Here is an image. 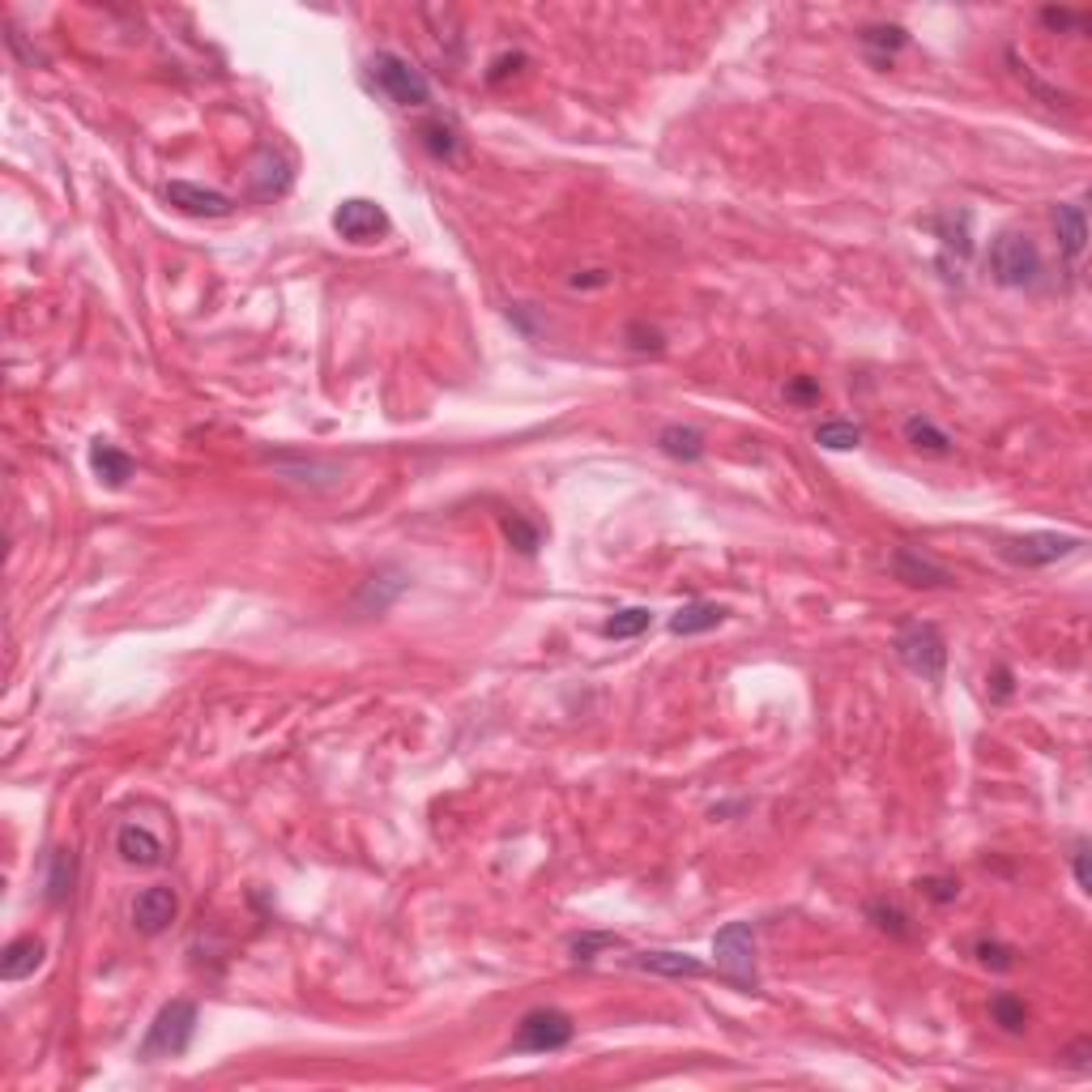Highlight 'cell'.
Wrapping results in <instances>:
<instances>
[{
    "mask_svg": "<svg viewBox=\"0 0 1092 1092\" xmlns=\"http://www.w3.org/2000/svg\"><path fill=\"white\" fill-rule=\"evenodd\" d=\"M193 1032H197V1003H193V999H171V1003L154 1016L145 1041H141V1050H136V1058H145V1063H154V1058H176V1054H184V1050L193 1045Z\"/></svg>",
    "mask_w": 1092,
    "mask_h": 1092,
    "instance_id": "obj_1",
    "label": "cell"
},
{
    "mask_svg": "<svg viewBox=\"0 0 1092 1092\" xmlns=\"http://www.w3.org/2000/svg\"><path fill=\"white\" fill-rule=\"evenodd\" d=\"M896 658L905 662V671H913L918 679L926 682H939L944 679V671H948V640H944V632L935 627V623H922V619H913V623H905L900 632H896Z\"/></svg>",
    "mask_w": 1092,
    "mask_h": 1092,
    "instance_id": "obj_2",
    "label": "cell"
},
{
    "mask_svg": "<svg viewBox=\"0 0 1092 1092\" xmlns=\"http://www.w3.org/2000/svg\"><path fill=\"white\" fill-rule=\"evenodd\" d=\"M990 273H994V282L1007 286V290L1037 286V277H1041V252H1037L1032 235H1024V231H999L994 244H990Z\"/></svg>",
    "mask_w": 1092,
    "mask_h": 1092,
    "instance_id": "obj_3",
    "label": "cell"
},
{
    "mask_svg": "<svg viewBox=\"0 0 1092 1092\" xmlns=\"http://www.w3.org/2000/svg\"><path fill=\"white\" fill-rule=\"evenodd\" d=\"M713 955H717V973L734 986V990H759V973H755V931L748 922H730L717 931L713 939Z\"/></svg>",
    "mask_w": 1092,
    "mask_h": 1092,
    "instance_id": "obj_4",
    "label": "cell"
},
{
    "mask_svg": "<svg viewBox=\"0 0 1092 1092\" xmlns=\"http://www.w3.org/2000/svg\"><path fill=\"white\" fill-rule=\"evenodd\" d=\"M372 81L398 103V107H427L431 103V86L418 68L410 65L398 52H376L372 56Z\"/></svg>",
    "mask_w": 1092,
    "mask_h": 1092,
    "instance_id": "obj_5",
    "label": "cell"
},
{
    "mask_svg": "<svg viewBox=\"0 0 1092 1092\" xmlns=\"http://www.w3.org/2000/svg\"><path fill=\"white\" fill-rule=\"evenodd\" d=\"M1084 546V538L1076 534H1054V530H1037V534H1024V538H1003L999 543V555L1016 568H1045V563H1058L1067 555H1076Z\"/></svg>",
    "mask_w": 1092,
    "mask_h": 1092,
    "instance_id": "obj_6",
    "label": "cell"
},
{
    "mask_svg": "<svg viewBox=\"0 0 1092 1092\" xmlns=\"http://www.w3.org/2000/svg\"><path fill=\"white\" fill-rule=\"evenodd\" d=\"M572 1032H576L572 1016H563L555 1007H538V1012H530L525 1020L517 1024L512 1050L517 1054H555V1050H563L572 1041Z\"/></svg>",
    "mask_w": 1092,
    "mask_h": 1092,
    "instance_id": "obj_7",
    "label": "cell"
},
{
    "mask_svg": "<svg viewBox=\"0 0 1092 1092\" xmlns=\"http://www.w3.org/2000/svg\"><path fill=\"white\" fill-rule=\"evenodd\" d=\"M248 197L261 205L277 202V197H286L290 193V184H295V167H290V158L286 154H277L273 145L265 150H257L252 154V162H248Z\"/></svg>",
    "mask_w": 1092,
    "mask_h": 1092,
    "instance_id": "obj_8",
    "label": "cell"
},
{
    "mask_svg": "<svg viewBox=\"0 0 1092 1092\" xmlns=\"http://www.w3.org/2000/svg\"><path fill=\"white\" fill-rule=\"evenodd\" d=\"M334 231L350 244H372V239H380L389 231V213L376 202H367V197H346L334 209Z\"/></svg>",
    "mask_w": 1092,
    "mask_h": 1092,
    "instance_id": "obj_9",
    "label": "cell"
},
{
    "mask_svg": "<svg viewBox=\"0 0 1092 1092\" xmlns=\"http://www.w3.org/2000/svg\"><path fill=\"white\" fill-rule=\"evenodd\" d=\"M176 913H180V900H176L171 887L162 884L141 887L133 896V905H129V918H133V926L141 935H162L176 922Z\"/></svg>",
    "mask_w": 1092,
    "mask_h": 1092,
    "instance_id": "obj_10",
    "label": "cell"
},
{
    "mask_svg": "<svg viewBox=\"0 0 1092 1092\" xmlns=\"http://www.w3.org/2000/svg\"><path fill=\"white\" fill-rule=\"evenodd\" d=\"M892 572H896V581H905L913 589H948V585H955V576L948 568H939L935 559L918 555L913 546H896L892 550Z\"/></svg>",
    "mask_w": 1092,
    "mask_h": 1092,
    "instance_id": "obj_11",
    "label": "cell"
},
{
    "mask_svg": "<svg viewBox=\"0 0 1092 1092\" xmlns=\"http://www.w3.org/2000/svg\"><path fill=\"white\" fill-rule=\"evenodd\" d=\"M167 202L176 205L180 213H193V218H226L235 209V202L226 193H213V188L188 184V180H171L167 184Z\"/></svg>",
    "mask_w": 1092,
    "mask_h": 1092,
    "instance_id": "obj_12",
    "label": "cell"
},
{
    "mask_svg": "<svg viewBox=\"0 0 1092 1092\" xmlns=\"http://www.w3.org/2000/svg\"><path fill=\"white\" fill-rule=\"evenodd\" d=\"M273 470L282 474V482H295V486H338L341 482V466L334 461H321V457H273Z\"/></svg>",
    "mask_w": 1092,
    "mask_h": 1092,
    "instance_id": "obj_13",
    "label": "cell"
},
{
    "mask_svg": "<svg viewBox=\"0 0 1092 1092\" xmlns=\"http://www.w3.org/2000/svg\"><path fill=\"white\" fill-rule=\"evenodd\" d=\"M1054 231H1058V248L1067 261H1080L1089 248V218L1084 205H1054Z\"/></svg>",
    "mask_w": 1092,
    "mask_h": 1092,
    "instance_id": "obj_14",
    "label": "cell"
},
{
    "mask_svg": "<svg viewBox=\"0 0 1092 1092\" xmlns=\"http://www.w3.org/2000/svg\"><path fill=\"white\" fill-rule=\"evenodd\" d=\"M116 854H120L129 867H158V862H162V841H158L150 828H141V823H125V828L116 832Z\"/></svg>",
    "mask_w": 1092,
    "mask_h": 1092,
    "instance_id": "obj_15",
    "label": "cell"
},
{
    "mask_svg": "<svg viewBox=\"0 0 1092 1092\" xmlns=\"http://www.w3.org/2000/svg\"><path fill=\"white\" fill-rule=\"evenodd\" d=\"M636 968L658 973V977H704V960L691 952H636L632 955Z\"/></svg>",
    "mask_w": 1092,
    "mask_h": 1092,
    "instance_id": "obj_16",
    "label": "cell"
},
{
    "mask_svg": "<svg viewBox=\"0 0 1092 1092\" xmlns=\"http://www.w3.org/2000/svg\"><path fill=\"white\" fill-rule=\"evenodd\" d=\"M43 939H35V935H22V939H13L4 955H0V977L4 981H22V977H30L39 964H43Z\"/></svg>",
    "mask_w": 1092,
    "mask_h": 1092,
    "instance_id": "obj_17",
    "label": "cell"
},
{
    "mask_svg": "<svg viewBox=\"0 0 1092 1092\" xmlns=\"http://www.w3.org/2000/svg\"><path fill=\"white\" fill-rule=\"evenodd\" d=\"M90 470L99 474V482H107V486H125L129 478H133V457L129 453H120L116 444H107V440H94L90 444Z\"/></svg>",
    "mask_w": 1092,
    "mask_h": 1092,
    "instance_id": "obj_18",
    "label": "cell"
},
{
    "mask_svg": "<svg viewBox=\"0 0 1092 1092\" xmlns=\"http://www.w3.org/2000/svg\"><path fill=\"white\" fill-rule=\"evenodd\" d=\"M905 440H909V448H918L926 457H948L952 453V435L939 422H931L926 414H909L905 418Z\"/></svg>",
    "mask_w": 1092,
    "mask_h": 1092,
    "instance_id": "obj_19",
    "label": "cell"
},
{
    "mask_svg": "<svg viewBox=\"0 0 1092 1092\" xmlns=\"http://www.w3.org/2000/svg\"><path fill=\"white\" fill-rule=\"evenodd\" d=\"M722 619H726V607H717V602H687L682 611L671 614V632L675 636H700V632H713Z\"/></svg>",
    "mask_w": 1092,
    "mask_h": 1092,
    "instance_id": "obj_20",
    "label": "cell"
},
{
    "mask_svg": "<svg viewBox=\"0 0 1092 1092\" xmlns=\"http://www.w3.org/2000/svg\"><path fill=\"white\" fill-rule=\"evenodd\" d=\"M658 444H662V453L675 457V461H700V457H704V435H700L696 427H682V422L662 427Z\"/></svg>",
    "mask_w": 1092,
    "mask_h": 1092,
    "instance_id": "obj_21",
    "label": "cell"
},
{
    "mask_svg": "<svg viewBox=\"0 0 1092 1092\" xmlns=\"http://www.w3.org/2000/svg\"><path fill=\"white\" fill-rule=\"evenodd\" d=\"M858 43L871 52V61L875 65H887L905 43H909V35L900 30V26H867L862 35H858Z\"/></svg>",
    "mask_w": 1092,
    "mask_h": 1092,
    "instance_id": "obj_22",
    "label": "cell"
},
{
    "mask_svg": "<svg viewBox=\"0 0 1092 1092\" xmlns=\"http://www.w3.org/2000/svg\"><path fill=\"white\" fill-rule=\"evenodd\" d=\"M867 918H871L884 935H892V939H913V918H909L896 900H884V896L871 900V905H867Z\"/></svg>",
    "mask_w": 1092,
    "mask_h": 1092,
    "instance_id": "obj_23",
    "label": "cell"
},
{
    "mask_svg": "<svg viewBox=\"0 0 1092 1092\" xmlns=\"http://www.w3.org/2000/svg\"><path fill=\"white\" fill-rule=\"evenodd\" d=\"M816 444L819 448H832V453H849L862 444V427L849 422V418H828L816 427Z\"/></svg>",
    "mask_w": 1092,
    "mask_h": 1092,
    "instance_id": "obj_24",
    "label": "cell"
},
{
    "mask_svg": "<svg viewBox=\"0 0 1092 1092\" xmlns=\"http://www.w3.org/2000/svg\"><path fill=\"white\" fill-rule=\"evenodd\" d=\"M418 136H422L427 154H431V158H440V162H453V158H457V150H461V136H457V129H453L448 120H427V125L418 129Z\"/></svg>",
    "mask_w": 1092,
    "mask_h": 1092,
    "instance_id": "obj_25",
    "label": "cell"
},
{
    "mask_svg": "<svg viewBox=\"0 0 1092 1092\" xmlns=\"http://www.w3.org/2000/svg\"><path fill=\"white\" fill-rule=\"evenodd\" d=\"M73 884H77V858H73V849H61V854H52V867H48V900L65 905L73 896Z\"/></svg>",
    "mask_w": 1092,
    "mask_h": 1092,
    "instance_id": "obj_26",
    "label": "cell"
},
{
    "mask_svg": "<svg viewBox=\"0 0 1092 1092\" xmlns=\"http://www.w3.org/2000/svg\"><path fill=\"white\" fill-rule=\"evenodd\" d=\"M653 627V611L649 607H627V611H614L607 623H602V636H611V640H632V636H640V632H649Z\"/></svg>",
    "mask_w": 1092,
    "mask_h": 1092,
    "instance_id": "obj_27",
    "label": "cell"
},
{
    "mask_svg": "<svg viewBox=\"0 0 1092 1092\" xmlns=\"http://www.w3.org/2000/svg\"><path fill=\"white\" fill-rule=\"evenodd\" d=\"M990 1020L999 1024L1003 1032H1024L1028 1028V1003H1024L1020 994H994L990 999Z\"/></svg>",
    "mask_w": 1092,
    "mask_h": 1092,
    "instance_id": "obj_28",
    "label": "cell"
},
{
    "mask_svg": "<svg viewBox=\"0 0 1092 1092\" xmlns=\"http://www.w3.org/2000/svg\"><path fill=\"white\" fill-rule=\"evenodd\" d=\"M607 948H623V939L619 935H607V931H585V935H572L568 939V952L572 960H581V964H589L598 952H607Z\"/></svg>",
    "mask_w": 1092,
    "mask_h": 1092,
    "instance_id": "obj_29",
    "label": "cell"
},
{
    "mask_svg": "<svg viewBox=\"0 0 1092 1092\" xmlns=\"http://www.w3.org/2000/svg\"><path fill=\"white\" fill-rule=\"evenodd\" d=\"M499 530H504V538L517 546L521 555H534V550H538V530H534L525 517H517V512L508 517V512H504V517H499Z\"/></svg>",
    "mask_w": 1092,
    "mask_h": 1092,
    "instance_id": "obj_30",
    "label": "cell"
},
{
    "mask_svg": "<svg viewBox=\"0 0 1092 1092\" xmlns=\"http://www.w3.org/2000/svg\"><path fill=\"white\" fill-rule=\"evenodd\" d=\"M623 338H627L632 350H640V354H662V346H666V338H662L653 325H645V321H632Z\"/></svg>",
    "mask_w": 1092,
    "mask_h": 1092,
    "instance_id": "obj_31",
    "label": "cell"
},
{
    "mask_svg": "<svg viewBox=\"0 0 1092 1092\" xmlns=\"http://www.w3.org/2000/svg\"><path fill=\"white\" fill-rule=\"evenodd\" d=\"M977 960L986 964V968H994V973H1007V968H1016V952L1007 948V944H994V939H981L977 948Z\"/></svg>",
    "mask_w": 1092,
    "mask_h": 1092,
    "instance_id": "obj_32",
    "label": "cell"
},
{
    "mask_svg": "<svg viewBox=\"0 0 1092 1092\" xmlns=\"http://www.w3.org/2000/svg\"><path fill=\"white\" fill-rule=\"evenodd\" d=\"M1041 22H1045L1050 30H1084V26H1089V17H1084V13H1071V9H1041Z\"/></svg>",
    "mask_w": 1092,
    "mask_h": 1092,
    "instance_id": "obj_33",
    "label": "cell"
},
{
    "mask_svg": "<svg viewBox=\"0 0 1092 1092\" xmlns=\"http://www.w3.org/2000/svg\"><path fill=\"white\" fill-rule=\"evenodd\" d=\"M785 398H790V402H798V406H816L823 393H819L816 380H807V376H794V380L785 385Z\"/></svg>",
    "mask_w": 1092,
    "mask_h": 1092,
    "instance_id": "obj_34",
    "label": "cell"
},
{
    "mask_svg": "<svg viewBox=\"0 0 1092 1092\" xmlns=\"http://www.w3.org/2000/svg\"><path fill=\"white\" fill-rule=\"evenodd\" d=\"M918 892H922L926 900H935V905H948V900L960 896V884H955V880H922Z\"/></svg>",
    "mask_w": 1092,
    "mask_h": 1092,
    "instance_id": "obj_35",
    "label": "cell"
},
{
    "mask_svg": "<svg viewBox=\"0 0 1092 1092\" xmlns=\"http://www.w3.org/2000/svg\"><path fill=\"white\" fill-rule=\"evenodd\" d=\"M1071 871H1076V884H1080V892H1092V871H1089V841H1076V849H1071Z\"/></svg>",
    "mask_w": 1092,
    "mask_h": 1092,
    "instance_id": "obj_36",
    "label": "cell"
},
{
    "mask_svg": "<svg viewBox=\"0 0 1092 1092\" xmlns=\"http://www.w3.org/2000/svg\"><path fill=\"white\" fill-rule=\"evenodd\" d=\"M1089 1054H1092V1041L1089 1037H1080L1071 1050H1063L1058 1058H1067V1067H1076V1071H1089Z\"/></svg>",
    "mask_w": 1092,
    "mask_h": 1092,
    "instance_id": "obj_37",
    "label": "cell"
},
{
    "mask_svg": "<svg viewBox=\"0 0 1092 1092\" xmlns=\"http://www.w3.org/2000/svg\"><path fill=\"white\" fill-rule=\"evenodd\" d=\"M607 282H611V277H607V273H602V270H594V273H589V277H581V273L572 277V286H607Z\"/></svg>",
    "mask_w": 1092,
    "mask_h": 1092,
    "instance_id": "obj_38",
    "label": "cell"
},
{
    "mask_svg": "<svg viewBox=\"0 0 1092 1092\" xmlns=\"http://www.w3.org/2000/svg\"><path fill=\"white\" fill-rule=\"evenodd\" d=\"M994 691H999V696H1012V675H1007V671L994 675Z\"/></svg>",
    "mask_w": 1092,
    "mask_h": 1092,
    "instance_id": "obj_39",
    "label": "cell"
}]
</instances>
